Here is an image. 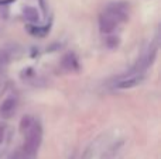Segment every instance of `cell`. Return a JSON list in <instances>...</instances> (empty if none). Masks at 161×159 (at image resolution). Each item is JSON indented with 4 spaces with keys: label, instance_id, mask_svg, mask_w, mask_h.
I'll list each match as a JSON object with an SVG mask.
<instances>
[{
    "label": "cell",
    "instance_id": "6da1fadb",
    "mask_svg": "<svg viewBox=\"0 0 161 159\" xmlns=\"http://www.w3.org/2000/svg\"><path fill=\"white\" fill-rule=\"evenodd\" d=\"M42 140V128L38 123H33V126L28 128L25 141L23 145V156L27 159H33L36 156L37 151L40 148V144Z\"/></svg>",
    "mask_w": 161,
    "mask_h": 159
},
{
    "label": "cell",
    "instance_id": "7a4b0ae2",
    "mask_svg": "<svg viewBox=\"0 0 161 159\" xmlns=\"http://www.w3.org/2000/svg\"><path fill=\"white\" fill-rule=\"evenodd\" d=\"M106 13H109L117 23L119 21H125L127 18V13H129V6L123 2H119V3H112V4L108 6L106 8Z\"/></svg>",
    "mask_w": 161,
    "mask_h": 159
},
{
    "label": "cell",
    "instance_id": "3957f363",
    "mask_svg": "<svg viewBox=\"0 0 161 159\" xmlns=\"http://www.w3.org/2000/svg\"><path fill=\"white\" fill-rule=\"evenodd\" d=\"M116 25H117V21L109 13L103 11L99 16V28H100V33L102 34H105V35L112 34L116 30Z\"/></svg>",
    "mask_w": 161,
    "mask_h": 159
},
{
    "label": "cell",
    "instance_id": "277c9868",
    "mask_svg": "<svg viewBox=\"0 0 161 159\" xmlns=\"http://www.w3.org/2000/svg\"><path fill=\"white\" fill-rule=\"evenodd\" d=\"M144 79L143 73H136V75H130V76H126V78L120 79V80L116 82V87L117 89H131V87L137 86L140 85Z\"/></svg>",
    "mask_w": 161,
    "mask_h": 159
},
{
    "label": "cell",
    "instance_id": "5b68a950",
    "mask_svg": "<svg viewBox=\"0 0 161 159\" xmlns=\"http://www.w3.org/2000/svg\"><path fill=\"white\" fill-rule=\"evenodd\" d=\"M17 107V99L16 97H7L3 100V103L0 104V117L8 118L11 117Z\"/></svg>",
    "mask_w": 161,
    "mask_h": 159
},
{
    "label": "cell",
    "instance_id": "8992f818",
    "mask_svg": "<svg viewBox=\"0 0 161 159\" xmlns=\"http://www.w3.org/2000/svg\"><path fill=\"white\" fill-rule=\"evenodd\" d=\"M61 66L64 68L65 70H76L78 69V61H76V58L72 54H68V55H65L64 58H62Z\"/></svg>",
    "mask_w": 161,
    "mask_h": 159
},
{
    "label": "cell",
    "instance_id": "52a82bcc",
    "mask_svg": "<svg viewBox=\"0 0 161 159\" xmlns=\"http://www.w3.org/2000/svg\"><path fill=\"white\" fill-rule=\"evenodd\" d=\"M24 17L27 21L30 23H37L38 21V11L34 7H25L24 8Z\"/></svg>",
    "mask_w": 161,
    "mask_h": 159
},
{
    "label": "cell",
    "instance_id": "ba28073f",
    "mask_svg": "<svg viewBox=\"0 0 161 159\" xmlns=\"http://www.w3.org/2000/svg\"><path fill=\"white\" fill-rule=\"evenodd\" d=\"M33 123H34V120L31 115H24L21 118V121H20V132H27L28 128L33 126Z\"/></svg>",
    "mask_w": 161,
    "mask_h": 159
},
{
    "label": "cell",
    "instance_id": "9c48e42d",
    "mask_svg": "<svg viewBox=\"0 0 161 159\" xmlns=\"http://www.w3.org/2000/svg\"><path fill=\"white\" fill-rule=\"evenodd\" d=\"M8 59H10V55H8L7 51H6V49H0V73H2L3 69L6 68Z\"/></svg>",
    "mask_w": 161,
    "mask_h": 159
},
{
    "label": "cell",
    "instance_id": "30bf717a",
    "mask_svg": "<svg viewBox=\"0 0 161 159\" xmlns=\"http://www.w3.org/2000/svg\"><path fill=\"white\" fill-rule=\"evenodd\" d=\"M28 31H30L31 34H34V35L44 37V35H45V33H47V27L40 28V27H37V25H34V27H30V28H28Z\"/></svg>",
    "mask_w": 161,
    "mask_h": 159
},
{
    "label": "cell",
    "instance_id": "8fae6325",
    "mask_svg": "<svg viewBox=\"0 0 161 159\" xmlns=\"http://www.w3.org/2000/svg\"><path fill=\"white\" fill-rule=\"evenodd\" d=\"M6 131H7V127H6V124H2V123H0V144L4 141Z\"/></svg>",
    "mask_w": 161,
    "mask_h": 159
}]
</instances>
